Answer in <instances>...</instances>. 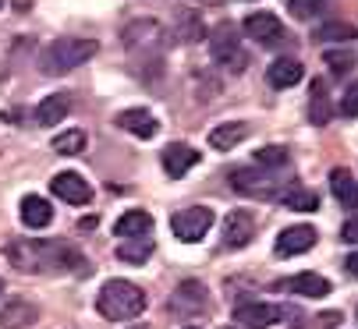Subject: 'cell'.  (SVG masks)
<instances>
[{"label":"cell","mask_w":358,"mask_h":329,"mask_svg":"<svg viewBox=\"0 0 358 329\" xmlns=\"http://www.w3.org/2000/svg\"><path fill=\"white\" fill-rule=\"evenodd\" d=\"M344 269H348V272H351V277L358 280V251H355V255H348V265H344Z\"/></svg>","instance_id":"cell-33"},{"label":"cell","mask_w":358,"mask_h":329,"mask_svg":"<svg viewBox=\"0 0 358 329\" xmlns=\"http://www.w3.org/2000/svg\"><path fill=\"white\" fill-rule=\"evenodd\" d=\"M128 329H149V326H142V322H135V326H128Z\"/></svg>","instance_id":"cell-34"},{"label":"cell","mask_w":358,"mask_h":329,"mask_svg":"<svg viewBox=\"0 0 358 329\" xmlns=\"http://www.w3.org/2000/svg\"><path fill=\"white\" fill-rule=\"evenodd\" d=\"M330 188H334V195H337V202H341V205L358 209V181H355L344 167H337V170L330 174Z\"/></svg>","instance_id":"cell-21"},{"label":"cell","mask_w":358,"mask_h":329,"mask_svg":"<svg viewBox=\"0 0 358 329\" xmlns=\"http://www.w3.org/2000/svg\"><path fill=\"white\" fill-rule=\"evenodd\" d=\"M210 53H213V61L224 64L227 71H245V50L238 43V32L234 25H217L213 36H210Z\"/></svg>","instance_id":"cell-6"},{"label":"cell","mask_w":358,"mask_h":329,"mask_svg":"<svg viewBox=\"0 0 358 329\" xmlns=\"http://www.w3.org/2000/svg\"><path fill=\"white\" fill-rule=\"evenodd\" d=\"M245 32H248V39H255L259 46H277V43L284 39V25H280V18L270 15V11L248 15V18H245Z\"/></svg>","instance_id":"cell-7"},{"label":"cell","mask_w":358,"mask_h":329,"mask_svg":"<svg viewBox=\"0 0 358 329\" xmlns=\"http://www.w3.org/2000/svg\"><path fill=\"white\" fill-rule=\"evenodd\" d=\"M50 188H54V195L64 198L68 205H89V202H92V188H89V181H85L82 174H75V170L57 174L54 181H50Z\"/></svg>","instance_id":"cell-8"},{"label":"cell","mask_w":358,"mask_h":329,"mask_svg":"<svg viewBox=\"0 0 358 329\" xmlns=\"http://www.w3.org/2000/svg\"><path fill=\"white\" fill-rule=\"evenodd\" d=\"M22 224L29 231L50 227V224H54V205H50L46 198H39V195H25L22 198Z\"/></svg>","instance_id":"cell-15"},{"label":"cell","mask_w":358,"mask_h":329,"mask_svg":"<svg viewBox=\"0 0 358 329\" xmlns=\"http://www.w3.org/2000/svg\"><path fill=\"white\" fill-rule=\"evenodd\" d=\"M330 99H327V92H323V85H313V99H309V117H313V124H330Z\"/></svg>","instance_id":"cell-24"},{"label":"cell","mask_w":358,"mask_h":329,"mask_svg":"<svg viewBox=\"0 0 358 329\" xmlns=\"http://www.w3.org/2000/svg\"><path fill=\"white\" fill-rule=\"evenodd\" d=\"M277 202H284L287 209H298V212H313V209H320V195L316 191H309V188H284L280 195H277Z\"/></svg>","instance_id":"cell-22"},{"label":"cell","mask_w":358,"mask_h":329,"mask_svg":"<svg viewBox=\"0 0 358 329\" xmlns=\"http://www.w3.org/2000/svg\"><path fill=\"white\" fill-rule=\"evenodd\" d=\"M323 61L334 68V75H344L348 68H355V53H351V50H327Z\"/></svg>","instance_id":"cell-28"},{"label":"cell","mask_w":358,"mask_h":329,"mask_svg":"<svg viewBox=\"0 0 358 329\" xmlns=\"http://www.w3.org/2000/svg\"><path fill=\"white\" fill-rule=\"evenodd\" d=\"M96 308L110 322H128V319H138L145 312V294L131 280H107L96 294Z\"/></svg>","instance_id":"cell-2"},{"label":"cell","mask_w":358,"mask_h":329,"mask_svg":"<svg viewBox=\"0 0 358 329\" xmlns=\"http://www.w3.org/2000/svg\"><path fill=\"white\" fill-rule=\"evenodd\" d=\"M152 255V237H128V241H121L117 244V258L121 262H145Z\"/></svg>","instance_id":"cell-23"},{"label":"cell","mask_w":358,"mask_h":329,"mask_svg":"<svg viewBox=\"0 0 358 329\" xmlns=\"http://www.w3.org/2000/svg\"><path fill=\"white\" fill-rule=\"evenodd\" d=\"M341 110H344V114L348 117H358V82L344 92V103H341Z\"/></svg>","instance_id":"cell-30"},{"label":"cell","mask_w":358,"mask_h":329,"mask_svg":"<svg viewBox=\"0 0 358 329\" xmlns=\"http://www.w3.org/2000/svg\"><path fill=\"white\" fill-rule=\"evenodd\" d=\"M358 32H355V25L351 22H330V25H323L320 29V39H337V43H351Z\"/></svg>","instance_id":"cell-27"},{"label":"cell","mask_w":358,"mask_h":329,"mask_svg":"<svg viewBox=\"0 0 358 329\" xmlns=\"http://www.w3.org/2000/svg\"><path fill=\"white\" fill-rule=\"evenodd\" d=\"M160 159H164V170H167L171 177H185L195 163H199V152H195L192 145H185V142H174V145H167V149L160 152Z\"/></svg>","instance_id":"cell-13"},{"label":"cell","mask_w":358,"mask_h":329,"mask_svg":"<svg viewBox=\"0 0 358 329\" xmlns=\"http://www.w3.org/2000/svg\"><path fill=\"white\" fill-rule=\"evenodd\" d=\"M8 262L18 272H89V262L78 248L64 241H39V237H18L8 244Z\"/></svg>","instance_id":"cell-1"},{"label":"cell","mask_w":358,"mask_h":329,"mask_svg":"<svg viewBox=\"0 0 358 329\" xmlns=\"http://www.w3.org/2000/svg\"><path fill=\"white\" fill-rule=\"evenodd\" d=\"M313 244H316V231L309 227V224H298V227H287V231H280V237H277V255H305V251H313Z\"/></svg>","instance_id":"cell-11"},{"label":"cell","mask_w":358,"mask_h":329,"mask_svg":"<svg viewBox=\"0 0 358 329\" xmlns=\"http://www.w3.org/2000/svg\"><path fill=\"white\" fill-rule=\"evenodd\" d=\"M82 149H85V131H78V128L54 138V152H61V156H78Z\"/></svg>","instance_id":"cell-26"},{"label":"cell","mask_w":358,"mask_h":329,"mask_svg":"<svg viewBox=\"0 0 358 329\" xmlns=\"http://www.w3.org/2000/svg\"><path fill=\"white\" fill-rule=\"evenodd\" d=\"M117 128H124V131H128V135H135V138H152V135L160 131L157 117H152L149 110H142V106L121 110V114H117Z\"/></svg>","instance_id":"cell-12"},{"label":"cell","mask_w":358,"mask_h":329,"mask_svg":"<svg viewBox=\"0 0 358 329\" xmlns=\"http://www.w3.org/2000/svg\"><path fill=\"white\" fill-rule=\"evenodd\" d=\"M231 188L248 195V198H266V202H277V195L284 191L280 181H273L263 167H241L231 174Z\"/></svg>","instance_id":"cell-5"},{"label":"cell","mask_w":358,"mask_h":329,"mask_svg":"<svg viewBox=\"0 0 358 329\" xmlns=\"http://www.w3.org/2000/svg\"><path fill=\"white\" fill-rule=\"evenodd\" d=\"M266 78H270L273 89H291V85H298L305 78V68L298 61H291V57H280V61H273L266 68Z\"/></svg>","instance_id":"cell-18"},{"label":"cell","mask_w":358,"mask_h":329,"mask_svg":"<svg viewBox=\"0 0 358 329\" xmlns=\"http://www.w3.org/2000/svg\"><path fill=\"white\" fill-rule=\"evenodd\" d=\"M68 114H71V96H68V92H54V96H46V99L36 106V124L54 128V124H61Z\"/></svg>","instance_id":"cell-14"},{"label":"cell","mask_w":358,"mask_h":329,"mask_svg":"<svg viewBox=\"0 0 358 329\" xmlns=\"http://www.w3.org/2000/svg\"><path fill=\"white\" fill-rule=\"evenodd\" d=\"M323 8V0H291V15L294 18H313Z\"/></svg>","instance_id":"cell-29"},{"label":"cell","mask_w":358,"mask_h":329,"mask_svg":"<svg viewBox=\"0 0 358 329\" xmlns=\"http://www.w3.org/2000/svg\"><path fill=\"white\" fill-rule=\"evenodd\" d=\"M280 319V308L277 305H266V301H248V305H238L234 308V322L241 329H266Z\"/></svg>","instance_id":"cell-9"},{"label":"cell","mask_w":358,"mask_h":329,"mask_svg":"<svg viewBox=\"0 0 358 329\" xmlns=\"http://www.w3.org/2000/svg\"><path fill=\"white\" fill-rule=\"evenodd\" d=\"M185 329H199V326H185Z\"/></svg>","instance_id":"cell-36"},{"label":"cell","mask_w":358,"mask_h":329,"mask_svg":"<svg viewBox=\"0 0 358 329\" xmlns=\"http://www.w3.org/2000/svg\"><path fill=\"white\" fill-rule=\"evenodd\" d=\"M227 329H231V326H227Z\"/></svg>","instance_id":"cell-37"},{"label":"cell","mask_w":358,"mask_h":329,"mask_svg":"<svg viewBox=\"0 0 358 329\" xmlns=\"http://www.w3.org/2000/svg\"><path fill=\"white\" fill-rule=\"evenodd\" d=\"M0 294H4V280H0Z\"/></svg>","instance_id":"cell-35"},{"label":"cell","mask_w":358,"mask_h":329,"mask_svg":"<svg viewBox=\"0 0 358 329\" xmlns=\"http://www.w3.org/2000/svg\"><path fill=\"white\" fill-rule=\"evenodd\" d=\"M287 149L284 145H266V149H259V156H255V163H259L263 170H284L287 167Z\"/></svg>","instance_id":"cell-25"},{"label":"cell","mask_w":358,"mask_h":329,"mask_svg":"<svg viewBox=\"0 0 358 329\" xmlns=\"http://www.w3.org/2000/svg\"><path fill=\"white\" fill-rule=\"evenodd\" d=\"M149 231H152V216L145 209H128L114 224V234L121 241H128V237H149Z\"/></svg>","instance_id":"cell-17"},{"label":"cell","mask_w":358,"mask_h":329,"mask_svg":"<svg viewBox=\"0 0 358 329\" xmlns=\"http://www.w3.org/2000/svg\"><path fill=\"white\" fill-rule=\"evenodd\" d=\"M313 322H316L320 329H334V326L341 322V315H337V312H323V315H316Z\"/></svg>","instance_id":"cell-32"},{"label":"cell","mask_w":358,"mask_h":329,"mask_svg":"<svg viewBox=\"0 0 358 329\" xmlns=\"http://www.w3.org/2000/svg\"><path fill=\"white\" fill-rule=\"evenodd\" d=\"M39 319V308L32 301H8L0 308V329H29Z\"/></svg>","instance_id":"cell-16"},{"label":"cell","mask_w":358,"mask_h":329,"mask_svg":"<svg viewBox=\"0 0 358 329\" xmlns=\"http://www.w3.org/2000/svg\"><path fill=\"white\" fill-rule=\"evenodd\" d=\"M213 219H217L213 209H206V205H188V209H181V212L171 216V231H174L178 241L195 244V241H202V237L210 234Z\"/></svg>","instance_id":"cell-4"},{"label":"cell","mask_w":358,"mask_h":329,"mask_svg":"<svg viewBox=\"0 0 358 329\" xmlns=\"http://www.w3.org/2000/svg\"><path fill=\"white\" fill-rule=\"evenodd\" d=\"M287 291L301 294V298H327L330 294V280L320 277V272H298V277L287 280Z\"/></svg>","instance_id":"cell-19"},{"label":"cell","mask_w":358,"mask_h":329,"mask_svg":"<svg viewBox=\"0 0 358 329\" xmlns=\"http://www.w3.org/2000/svg\"><path fill=\"white\" fill-rule=\"evenodd\" d=\"M252 237H255V216L245 212V209H234L224 219V244L227 248H245Z\"/></svg>","instance_id":"cell-10"},{"label":"cell","mask_w":358,"mask_h":329,"mask_svg":"<svg viewBox=\"0 0 358 329\" xmlns=\"http://www.w3.org/2000/svg\"><path fill=\"white\" fill-rule=\"evenodd\" d=\"M341 237H344L348 244H358V216H355V219H348V224H344Z\"/></svg>","instance_id":"cell-31"},{"label":"cell","mask_w":358,"mask_h":329,"mask_svg":"<svg viewBox=\"0 0 358 329\" xmlns=\"http://www.w3.org/2000/svg\"><path fill=\"white\" fill-rule=\"evenodd\" d=\"M248 138V124H241V121H234V124H217L213 131H210V145L217 149V152H227V149H234L238 142H245Z\"/></svg>","instance_id":"cell-20"},{"label":"cell","mask_w":358,"mask_h":329,"mask_svg":"<svg viewBox=\"0 0 358 329\" xmlns=\"http://www.w3.org/2000/svg\"><path fill=\"white\" fill-rule=\"evenodd\" d=\"M99 43L96 39H82V36H64V39H54L46 50H43V71L46 75H68L75 71L78 64L92 61L96 57Z\"/></svg>","instance_id":"cell-3"}]
</instances>
